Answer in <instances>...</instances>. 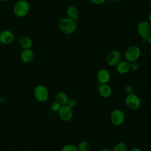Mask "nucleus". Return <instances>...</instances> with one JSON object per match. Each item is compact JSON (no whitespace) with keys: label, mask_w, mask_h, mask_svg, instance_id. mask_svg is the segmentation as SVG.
<instances>
[{"label":"nucleus","mask_w":151,"mask_h":151,"mask_svg":"<svg viewBox=\"0 0 151 151\" xmlns=\"http://www.w3.org/2000/svg\"><path fill=\"white\" fill-rule=\"evenodd\" d=\"M77 21L68 17H64L60 19L58 22V28L60 30L66 35L73 34L77 27Z\"/></svg>","instance_id":"f257e3e1"},{"label":"nucleus","mask_w":151,"mask_h":151,"mask_svg":"<svg viewBox=\"0 0 151 151\" xmlns=\"http://www.w3.org/2000/svg\"><path fill=\"white\" fill-rule=\"evenodd\" d=\"M30 6L29 3L25 0H22L17 1L14 6L13 11L16 16L22 18L27 15Z\"/></svg>","instance_id":"f03ea898"},{"label":"nucleus","mask_w":151,"mask_h":151,"mask_svg":"<svg viewBox=\"0 0 151 151\" xmlns=\"http://www.w3.org/2000/svg\"><path fill=\"white\" fill-rule=\"evenodd\" d=\"M141 54L140 48L135 45H132L127 48L124 52V57L129 63L137 61Z\"/></svg>","instance_id":"7ed1b4c3"},{"label":"nucleus","mask_w":151,"mask_h":151,"mask_svg":"<svg viewBox=\"0 0 151 151\" xmlns=\"http://www.w3.org/2000/svg\"><path fill=\"white\" fill-rule=\"evenodd\" d=\"M35 99L39 102H45L49 97V91L47 88L44 85H38L34 90Z\"/></svg>","instance_id":"20e7f679"},{"label":"nucleus","mask_w":151,"mask_h":151,"mask_svg":"<svg viewBox=\"0 0 151 151\" xmlns=\"http://www.w3.org/2000/svg\"><path fill=\"white\" fill-rule=\"evenodd\" d=\"M125 104L129 109L137 110L141 106V100L136 94L133 93L127 94L125 98Z\"/></svg>","instance_id":"39448f33"},{"label":"nucleus","mask_w":151,"mask_h":151,"mask_svg":"<svg viewBox=\"0 0 151 151\" xmlns=\"http://www.w3.org/2000/svg\"><path fill=\"white\" fill-rule=\"evenodd\" d=\"M126 116L124 113L120 109L113 110L110 115V119L111 123L116 126H120L125 121Z\"/></svg>","instance_id":"423d86ee"},{"label":"nucleus","mask_w":151,"mask_h":151,"mask_svg":"<svg viewBox=\"0 0 151 151\" xmlns=\"http://www.w3.org/2000/svg\"><path fill=\"white\" fill-rule=\"evenodd\" d=\"M138 34L142 38H147L151 34V25L148 21H141L137 25Z\"/></svg>","instance_id":"0eeeda50"},{"label":"nucleus","mask_w":151,"mask_h":151,"mask_svg":"<svg viewBox=\"0 0 151 151\" xmlns=\"http://www.w3.org/2000/svg\"><path fill=\"white\" fill-rule=\"evenodd\" d=\"M122 61V55L118 50H113L109 52L106 58L107 64L110 67H116Z\"/></svg>","instance_id":"6e6552de"},{"label":"nucleus","mask_w":151,"mask_h":151,"mask_svg":"<svg viewBox=\"0 0 151 151\" xmlns=\"http://www.w3.org/2000/svg\"><path fill=\"white\" fill-rule=\"evenodd\" d=\"M57 113L60 119L64 122L70 121L73 116V109L67 104L61 106Z\"/></svg>","instance_id":"1a4fd4ad"},{"label":"nucleus","mask_w":151,"mask_h":151,"mask_svg":"<svg viewBox=\"0 0 151 151\" xmlns=\"http://www.w3.org/2000/svg\"><path fill=\"white\" fill-rule=\"evenodd\" d=\"M111 79L110 72L106 68L100 69L97 73V80L100 84H108Z\"/></svg>","instance_id":"9d476101"},{"label":"nucleus","mask_w":151,"mask_h":151,"mask_svg":"<svg viewBox=\"0 0 151 151\" xmlns=\"http://www.w3.org/2000/svg\"><path fill=\"white\" fill-rule=\"evenodd\" d=\"M14 40V35L12 31L4 29L0 32V42L5 45L10 44Z\"/></svg>","instance_id":"9b49d317"},{"label":"nucleus","mask_w":151,"mask_h":151,"mask_svg":"<svg viewBox=\"0 0 151 151\" xmlns=\"http://www.w3.org/2000/svg\"><path fill=\"white\" fill-rule=\"evenodd\" d=\"M34 58V54L31 49H24L20 54L21 61L25 64L30 63Z\"/></svg>","instance_id":"f8f14e48"},{"label":"nucleus","mask_w":151,"mask_h":151,"mask_svg":"<svg viewBox=\"0 0 151 151\" xmlns=\"http://www.w3.org/2000/svg\"><path fill=\"white\" fill-rule=\"evenodd\" d=\"M117 72L120 74H126L128 73L130 68V63L125 60V61H121L119 64L116 66Z\"/></svg>","instance_id":"ddd939ff"},{"label":"nucleus","mask_w":151,"mask_h":151,"mask_svg":"<svg viewBox=\"0 0 151 151\" xmlns=\"http://www.w3.org/2000/svg\"><path fill=\"white\" fill-rule=\"evenodd\" d=\"M98 91L101 97L108 98L112 94V88L108 84H100L98 87Z\"/></svg>","instance_id":"4468645a"},{"label":"nucleus","mask_w":151,"mask_h":151,"mask_svg":"<svg viewBox=\"0 0 151 151\" xmlns=\"http://www.w3.org/2000/svg\"><path fill=\"white\" fill-rule=\"evenodd\" d=\"M66 14L67 17L73 19L76 21H78V18L79 15V12L77 7L74 5H70L67 7L66 9Z\"/></svg>","instance_id":"2eb2a0df"},{"label":"nucleus","mask_w":151,"mask_h":151,"mask_svg":"<svg viewBox=\"0 0 151 151\" xmlns=\"http://www.w3.org/2000/svg\"><path fill=\"white\" fill-rule=\"evenodd\" d=\"M19 43L23 49H31L32 46V41L31 38L27 35L22 36L19 39Z\"/></svg>","instance_id":"dca6fc26"},{"label":"nucleus","mask_w":151,"mask_h":151,"mask_svg":"<svg viewBox=\"0 0 151 151\" xmlns=\"http://www.w3.org/2000/svg\"><path fill=\"white\" fill-rule=\"evenodd\" d=\"M68 95L64 91H60L58 93L55 97L56 101H57L61 106L66 105L69 100Z\"/></svg>","instance_id":"f3484780"},{"label":"nucleus","mask_w":151,"mask_h":151,"mask_svg":"<svg viewBox=\"0 0 151 151\" xmlns=\"http://www.w3.org/2000/svg\"><path fill=\"white\" fill-rule=\"evenodd\" d=\"M112 151H128V146L123 142H119L114 145Z\"/></svg>","instance_id":"a211bd4d"},{"label":"nucleus","mask_w":151,"mask_h":151,"mask_svg":"<svg viewBox=\"0 0 151 151\" xmlns=\"http://www.w3.org/2000/svg\"><path fill=\"white\" fill-rule=\"evenodd\" d=\"M78 151H88L90 149V144L86 140H83L80 142L77 146Z\"/></svg>","instance_id":"6ab92c4d"},{"label":"nucleus","mask_w":151,"mask_h":151,"mask_svg":"<svg viewBox=\"0 0 151 151\" xmlns=\"http://www.w3.org/2000/svg\"><path fill=\"white\" fill-rule=\"evenodd\" d=\"M61 151H78V149L77 146L73 144H66L62 147Z\"/></svg>","instance_id":"aec40b11"},{"label":"nucleus","mask_w":151,"mask_h":151,"mask_svg":"<svg viewBox=\"0 0 151 151\" xmlns=\"http://www.w3.org/2000/svg\"><path fill=\"white\" fill-rule=\"evenodd\" d=\"M61 105L57 101H54L51 105V109L54 112H58L61 107Z\"/></svg>","instance_id":"412c9836"},{"label":"nucleus","mask_w":151,"mask_h":151,"mask_svg":"<svg viewBox=\"0 0 151 151\" xmlns=\"http://www.w3.org/2000/svg\"><path fill=\"white\" fill-rule=\"evenodd\" d=\"M77 104V101L76 99L74 98H71L69 99L67 105H68L70 107H71V109H74L76 107Z\"/></svg>","instance_id":"4be33fe9"},{"label":"nucleus","mask_w":151,"mask_h":151,"mask_svg":"<svg viewBox=\"0 0 151 151\" xmlns=\"http://www.w3.org/2000/svg\"><path fill=\"white\" fill-rule=\"evenodd\" d=\"M130 68L133 71H137L139 68V64L137 61L130 63Z\"/></svg>","instance_id":"5701e85b"},{"label":"nucleus","mask_w":151,"mask_h":151,"mask_svg":"<svg viewBox=\"0 0 151 151\" xmlns=\"http://www.w3.org/2000/svg\"><path fill=\"white\" fill-rule=\"evenodd\" d=\"M134 91V88L133 87V86H132L131 85H127L125 87H124V92L127 94H131L133 93Z\"/></svg>","instance_id":"b1692460"},{"label":"nucleus","mask_w":151,"mask_h":151,"mask_svg":"<svg viewBox=\"0 0 151 151\" xmlns=\"http://www.w3.org/2000/svg\"><path fill=\"white\" fill-rule=\"evenodd\" d=\"M92 3L97 5H100L104 3L107 0H90Z\"/></svg>","instance_id":"393cba45"},{"label":"nucleus","mask_w":151,"mask_h":151,"mask_svg":"<svg viewBox=\"0 0 151 151\" xmlns=\"http://www.w3.org/2000/svg\"><path fill=\"white\" fill-rule=\"evenodd\" d=\"M128 151H143V150L139 147H133L128 150Z\"/></svg>","instance_id":"a878e982"},{"label":"nucleus","mask_w":151,"mask_h":151,"mask_svg":"<svg viewBox=\"0 0 151 151\" xmlns=\"http://www.w3.org/2000/svg\"><path fill=\"white\" fill-rule=\"evenodd\" d=\"M100 151H112V149L109 147H104L101 149Z\"/></svg>","instance_id":"bb28decb"},{"label":"nucleus","mask_w":151,"mask_h":151,"mask_svg":"<svg viewBox=\"0 0 151 151\" xmlns=\"http://www.w3.org/2000/svg\"><path fill=\"white\" fill-rule=\"evenodd\" d=\"M147 42H149V44H150L151 45V34L147 37Z\"/></svg>","instance_id":"cd10ccee"},{"label":"nucleus","mask_w":151,"mask_h":151,"mask_svg":"<svg viewBox=\"0 0 151 151\" xmlns=\"http://www.w3.org/2000/svg\"><path fill=\"white\" fill-rule=\"evenodd\" d=\"M148 19H149V22L150 23V24L151 25V11L149 13V16H148Z\"/></svg>","instance_id":"c85d7f7f"},{"label":"nucleus","mask_w":151,"mask_h":151,"mask_svg":"<svg viewBox=\"0 0 151 151\" xmlns=\"http://www.w3.org/2000/svg\"><path fill=\"white\" fill-rule=\"evenodd\" d=\"M111 1H113V2H117V1H119L120 0H110Z\"/></svg>","instance_id":"c756f323"},{"label":"nucleus","mask_w":151,"mask_h":151,"mask_svg":"<svg viewBox=\"0 0 151 151\" xmlns=\"http://www.w3.org/2000/svg\"><path fill=\"white\" fill-rule=\"evenodd\" d=\"M9 1V0H0V1H1V2H5V1Z\"/></svg>","instance_id":"7c9ffc66"},{"label":"nucleus","mask_w":151,"mask_h":151,"mask_svg":"<svg viewBox=\"0 0 151 151\" xmlns=\"http://www.w3.org/2000/svg\"><path fill=\"white\" fill-rule=\"evenodd\" d=\"M149 7H150V8L151 9V1H150V3H149Z\"/></svg>","instance_id":"2f4dec72"},{"label":"nucleus","mask_w":151,"mask_h":151,"mask_svg":"<svg viewBox=\"0 0 151 151\" xmlns=\"http://www.w3.org/2000/svg\"><path fill=\"white\" fill-rule=\"evenodd\" d=\"M1 110L0 109V116H1Z\"/></svg>","instance_id":"473e14b6"},{"label":"nucleus","mask_w":151,"mask_h":151,"mask_svg":"<svg viewBox=\"0 0 151 151\" xmlns=\"http://www.w3.org/2000/svg\"><path fill=\"white\" fill-rule=\"evenodd\" d=\"M17 1H22V0H17Z\"/></svg>","instance_id":"72a5a7b5"},{"label":"nucleus","mask_w":151,"mask_h":151,"mask_svg":"<svg viewBox=\"0 0 151 151\" xmlns=\"http://www.w3.org/2000/svg\"><path fill=\"white\" fill-rule=\"evenodd\" d=\"M0 101H1V100H0Z\"/></svg>","instance_id":"f704fd0d"}]
</instances>
